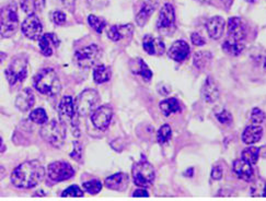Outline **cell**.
<instances>
[{
	"mask_svg": "<svg viewBox=\"0 0 266 201\" xmlns=\"http://www.w3.org/2000/svg\"><path fill=\"white\" fill-rule=\"evenodd\" d=\"M263 135V128L258 125L253 124L247 126L242 133V141L245 144H254L261 140Z\"/></svg>",
	"mask_w": 266,
	"mask_h": 201,
	"instance_id": "obj_23",
	"label": "cell"
},
{
	"mask_svg": "<svg viewBox=\"0 0 266 201\" xmlns=\"http://www.w3.org/2000/svg\"><path fill=\"white\" fill-rule=\"evenodd\" d=\"M132 179L139 187H149L155 180V168L149 162L143 160L136 163L131 169Z\"/></svg>",
	"mask_w": 266,
	"mask_h": 201,
	"instance_id": "obj_6",
	"label": "cell"
},
{
	"mask_svg": "<svg viewBox=\"0 0 266 201\" xmlns=\"http://www.w3.org/2000/svg\"><path fill=\"white\" fill-rule=\"evenodd\" d=\"M45 176V168L39 161H28L16 167L11 174V181L18 188H33Z\"/></svg>",
	"mask_w": 266,
	"mask_h": 201,
	"instance_id": "obj_1",
	"label": "cell"
},
{
	"mask_svg": "<svg viewBox=\"0 0 266 201\" xmlns=\"http://www.w3.org/2000/svg\"><path fill=\"white\" fill-rule=\"evenodd\" d=\"M159 4V0H145L141 10L138 11L136 16V23L139 27H144L147 23L151 15L154 14L157 9V6Z\"/></svg>",
	"mask_w": 266,
	"mask_h": 201,
	"instance_id": "obj_17",
	"label": "cell"
},
{
	"mask_svg": "<svg viewBox=\"0 0 266 201\" xmlns=\"http://www.w3.org/2000/svg\"><path fill=\"white\" fill-rule=\"evenodd\" d=\"M143 47L145 52L155 56H161L166 53V46L160 39H156L151 35H146L143 40Z\"/></svg>",
	"mask_w": 266,
	"mask_h": 201,
	"instance_id": "obj_15",
	"label": "cell"
},
{
	"mask_svg": "<svg viewBox=\"0 0 266 201\" xmlns=\"http://www.w3.org/2000/svg\"><path fill=\"white\" fill-rule=\"evenodd\" d=\"M30 119L35 124L44 125L47 121V114L43 108H36L30 114Z\"/></svg>",
	"mask_w": 266,
	"mask_h": 201,
	"instance_id": "obj_35",
	"label": "cell"
},
{
	"mask_svg": "<svg viewBox=\"0 0 266 201\" xmlns=\"http://www.w3.org/2000/svg\"><path fill=\"white\" fill-rule=\"evenodd\" d=\"M225 27H226V22L221 17L211 18V19L208 20L206 23L208 35L214 40H219L221 38L223 31H225Z\"/></svg>",
	"mask_w": 266,
	"mask_h": 201,
	"instance_id": "obj_20",
	"label": "cell"
},
{
	"mask_svg": "<svg viewBox=\"0 0 266 201\" xmlns=\"http://www.w3.org/2000/svg\"><path fill=\"white\" fill-rule=\"evenodd\" d=\"M62 197H83V191L79 186L72 185L62 192Z\"/></svg>",
	"mask_w": 266,
	"mask_h": 201,
	"instance_id": "obj_38",
	"label": "cell"
},
{
	"mask_svg": "<svg viewBox=\"0 0 266 201\" xmlns=\"http://www.w3.org/2000/svg\"><path fill=\"white\" fill-rule=\"evenodd\" d=\"M112 117H113L112 107L108 105H104L94 109L91 116V120L95 128H98L99 130H105L107 129V127L110 126Z\"/></svg>",
	"mask_w": 266,
	"mask_h": 201,
	"instance_id": "obj_12",
	"label": "cell"
},
{
	"mask_svg": "<svg viewBox=\"0 0 266 201\" xmlns=\"http://www.w3.org/2000/svg\"><path fill=\"white\" fill-rule=\"evenodd\" d=\"M159 107H160L161 112L163 115H165V116H170L171 114L178 113L181 111V106H180L179 101L177 99H173V97L160 102Z\"/></svg>",
	"mask_w": 266,
	"mask_h": 201,
	"instance_id": "obj_29",
	"label": "cell"
},
{
	"mask_svg": "<svg viewBox=\"0 0 266 201\" xmlns=\"http://www.w3.org/2000/svg\"><path fill=\"white\" fill-rule=\"evenodd\" d=\"M99 103L100 96L95 90H84L83 92L78 96V99L75 103L77 114L81 115V116H87V115L91 114L92 111H94Z\"/></svg>",
	"mask_w": 266,
	"mask_h": 201,
	"instance_id": "obj_7",
	"label": "cell"
},
{
	"mask_svg": "<svg viewBox=\"0 0 266 201\" xmlns=\"http://www.w3.org/2000/svg\"><path fill=\"white\" fill-rule=\"evenodd\" d=\"M157 29L161 34H170L175 29V12L171 4H166L160 10L157 20Z\"/></svg>",
	"mask_w": 266,
	"mask_h": 201,
	"instance_id": "obj_11",
	"label": "cell"
},
{
	"mask_svg": "<svg viewBox=\"0 0 266 201\" xmlns=\"http://www.w3.org/2000/svg\"><path fill=\"white\" fill-rule=\"evenodd\" d=\"M128 177L124 173H117L112 176H108L105 179V186L112 190H123L127 185Z\"/></svg>",
	"mask_w": 266,
	"mask_h": 201,
	"instance_id": "obj_26",
	"label": "cell"
},
{
	"mask_svg": "<svg viewBox=\"0 0 266 201\" xmlns=\"http://www.w3.org/2000/svg\"><path fill=\"white\" fill-rule=\"evenodd\" d=\"M191 40H192V43L196 46H202V45H205L206 44V41H205V39L203 38L202 35H199L198 33H193L191 35Z\"/></svg>",
	"mask_w": 266,
	"mask_h": 201,
	"instance_id": "obj_43",
	"label": "cell"
},
{
	"mask_svg": "<svg viewBox=\"0 0 266 201\" xmlns=\"http://www.w3.org/2000/svg\"><path fill=\"white\" fill-rule=\"evenodd\" d=\"M265 119H266V114L262 111V109H259L257 107L252 109L251 121L253 124L259 125V124H262L263 121H265Z\"/></svg>",
	"mask_w": 266,
	"mask_h": 201,
	"instance_id": "obj_37",
	"label": "cell"
},
{
	"mask_svg": "<svg viewBox=\"0 0 266 201\" xmlns=\"http://www.w3.org/2000/svg\"><path fill=\"white\" fill-rule=\"evenodd\" d=\"M18 27H19V17H18V6L11 3L0 8V34L4 38H11Z\"/></svg>",
	"mask_w": 266,
	"mask_h": 201,
	"instance_id": "obj_3",
	"label": "cell"
},
{
	"mask_svg": "<svg viewBox=\"0 0 266 201\" xmlns=\"http://www.w3.org/2000/svg\"><path fill=\"white\" fill-rule=\"evenodd\" d=\"M233 172L237 175V177L242 180L250 181L253 177V168H252V164L249 162H246L245 160L241 159L234 161L233 163Z\"/></svg>",
	"mask_w": 266,
	"mask_h": 201,
	"instance_id": "obj_21",
	"label": "cell"
},
{
	"mask_svg": "<svg viewBox=\"0 0 266 201\" xmlns=\"http://www.w3.org/2000/svg\"><path fill=\"white\" fill-rule=\"evenodd\" d=\"M216 117L219 123L223 125H230L232 123V115L227 109H221V111L216 113Z\"/></svg>",
	"mask_w": 266,
	"mask_h": 201,
	"instance_id": "obj_39",
	"label": "cell"
},
{
	"mask_svg": "<svg viewBox=\"0 0 266 201\" xmlns=\"http://www.w3.org/2000/svg\"><path fill=\"white\" fill-rule=\"evenodd\" d=\"M211 58H213V54L209 52H198L195 54L194 56V66L197 69L203 70L208 67V65L211 62Z\"/></svg>",
	"mask_w": 266,
	"mask_h": 201,
	"instance_id": "obj_31",
	"label": "cell"
},
{
	"mask_svg": "<svg viewBox=\"0 0 266 201\" xmlns=\"http://www.w3.org/2000/svg\"><path fill=\"white\" fill-rule=\"evenodd\" d=\"M211 178H213L214 180H219L221 179L222 175H223V169H222V166L221 165H215L213 167V169H211Z\"/></svg>",
	"mask_w": 266,
	"mask_h": 201,
	"instance_id": "obj_42",
	"label": "cell"
},
{
	"mask_svg": "<svg viewBox=\"0 0 266 201\" xmlns=\"http://www.w3.org/2000/svg\"><path fill=\"white\" fill-rule=\"evenodd\" d=\"M134 197H149V192L146 189H137L132 193Z\"/></svg>",
	"mask_w": 266,
	"mask_h": 201,
	"instance_id": "obj_44",
	"label": "cell"
},
{
	"mask_svg": "<svg viewBox=\"0 0 266 201\" xmlns=\"http://www.w3.org/2000/svg\"><path fill=\"white\" fill-rule=\"evenodd\" d=\"M130 69L135 75L141 76L145 81H150L153 79V71L149 69V67L143 59L137 58L131 60Z\"/></svg>",
	"mask_w": 266,
	"mask_h": 201,
	"instance_id": "obj_25",
	"label": "cell"
},
{
	"mask_svg": "<svg viewBox=\"0 0 266 201\" xmlns=\"http://www.w3.org/2000/svg\"><path fill=\"white\" fill-rule=\"evenodd\" d=\"M74 151L70 153V156L72 159L75 160H80L81 159V155H82V147H81V143L75 141L74 142Z\"/></svg>",
	"mask_w": 266,
	"mask_h": 201,
	"instance_id": "obj_41",
	"label": "cell"
},
{
	"mask_svg": "<svg viewBox=\"0 0 266 201\" xmlns=\"http://www.w3.org/2000/svg\"><path fill=\"white\" fill-rule=\"evenodd\" d=\"M189 55H190V46L183 40H179L177 42H174L168 51V56L178 63L184 62V60L189 57Z\"/></svg>",
	"mask_w": 266,
	"mask_h": 201,
	"instance_id": "obj_14",
	"label": "cell"
},
{
	"mask_svg": "<svg viewBox=\"0 0 266 201\" xmlns=\"http://www.w3.org/2000/svg\"><path fill=\"white\" fill-rule=\"evenodd\" d=\"M41 136L53 147H62L66 139V128L64 123L57 120L46 121L41 128Z\"/></svg>",
	"mask_w": 266,
	"mask_h": 201,
	"instance_id": "obj_4",
	"label": "cell"
},
{
	"mask_svg": "<svg viewBox=\"0 0 266 201\" xmlns=\"http://www.w3.org/2000/svg\"><path fill=\"white\" fill-rule=\"evenodd\" d=\"M172 136V130H171V127L169 125H162L160 127V129L158 130V135H157V140H158V142L161 144H165L167 143L169 140L171 139Z\"/></svg>",
	"mask_w": 266,
	"mask_h": 201,
	"instance_id": "obj_34",
	"label": "cell"
},
{
	"mask_svg": "<svg viewBox=\"0 0 266 201\" xmlns=\"http://www.w3.org/2000/svg\"><path fill=\"white\" fill-rule=\"evenodd\" d=\"M244 48V44L242 41H233V40H227L222 44V50L226 54L231 55V56H238L242 53Z\"/></svg>",
	"mask_w": 266,
	"mask_h": 201,
	"instance_id": "obj_30",
	"label": "cell"
},
{
	"mask_svg": "<svg viewBox=\"0 0 266 201\" xmlns=\"http://www.w3.org/2000/svg\"><path fill=\"white\" fill-rule=\"evenodd\" d=\"M111 76H112L111 68L104 65L96 66L93 70V80L99 84L107 82L111 79Z\"/></svg>",
	"mask_w": 266,
	"mask_h": 201,
	"instance_id": "obj_28",
	"label": "cell"
},
{
	"mask_svg": "<svg viewBox=\"0 0 266 201\" xmlns=\"http://www.w3.org/2000/svg\"><path fill=\"white\" fill-rule=\"evenodd\" d=\"M6 58V54H4V53H2V52H0V64H2L3 62H4V59Z\"/></svg>",
	"mask_w": 266,
	"mask_h": 201,
	"instance_id": "obj_48",
	"label": "cell"
},
{
	"mask_svg": "<svg viewBox=\"0 0 266 201\" xmlns=\"http://www.w3.org/2000/svg\"><path fill=\"white\" fill-rule=\"evenodd\" d=\"M58 114L60 121L64 124L70 125L76 135H79V128H78V120H77V111L72 97L70 96L63 97L58 105Z\"/></svg>",
	"mask_w": 266,
	"mask_h": 201,
	"instance_id": "obj_5",
	"label": "cell"
},
{
	"mask_svg": "<svg viewBox=\"0 0 266 201\" xmlns=\"http://www.w3.org/2000/svg\"><path fill=\"white\" fill-rule=\"evenodd\" d=\"M228 36L233 41H243L245 38V27L240 18H231L228 21Z\"/></svg>",
	"mask_w": 266,
	"mask_h": 201,
	"instance_id": "obj_16",
	"label": "cell"
},
{
	"mask_svg": "<svg viewBox=\"0 0 266 201\" xmlns=\"http://www.w3.org/2000/svg\"><path fill=\"white\" fill-rule=\"evenodd\" d=\"M262 196H263V197H266V185H265L264 189H263V191H262Z\"/></svg>",
	"mask_w": 266,
	"mask_h": 201,
	"instance_id": "obj_51",
	"label": "cell"
},
{
	"mask_svg": "<svg viewBox=\"0 0 266 201\" xmlns=\"http://www.w3.org/2000/svg\"><path fill=\"white\" fill-rule=\"evenodd\" d=\"M259 157V148L250 147L242 151V159L250 164H256Z\"/></svg>",
	"mask_w": 266,
	"mask_h": 201,
	"instance_id": "obj_32",
	"label": "cell"
},
{
	"mask_svg": "<svg viewBox=\"0 0 266 201\" xmlns=\"http://www.w3.org/2000/svg\"><path fill=\"white\" fill-rule=\"evenodd\" d=\"M202 94L205 102L207 103H215L219 99V89L216 81L214 80V78L208 77L206 80H205L202 88Z\"/></svg>",
	"mask_w": 266,
	"mask_h": 201,
	"instance_id": "obj_19",
	"label": "cell"
},
{
	"mask_svg": "<svg viewBox=\"0 0 266 201\" xmlns=\"http://www.w3.org/2000/svg\"><path fill=\"white\" fill-rule=\"evenodd\" d=\"M52 19L53 22L57 24V26H63L66 22V15L63 14L62 11H55L54 14H52Z\"/></svg>",
	"mask_w": 266,
	"mask_h": 201,
	"instance_id": "obj_40",
	"label": "cell"
},
{
	"mask_svg": "<svg viewBox=\"0 0 266 201\" xmlns=\"http://www.w3.org/2000/svg\"><path fill=\"white\" fill-rule=\"evenodd\" d=\"M75 174V170L72 168L69 163L67 162H62V161H57L51 163L48 165L47 168V175L48 178H50L52 181L59 182V181H64L71 178L72 176Z\"/></svg>",
	"mask_w": 266,
	"mask_h": 201,
	"instance_id": "obj_10",
	"label": "cell"
},
{
	"mask_svg": "<svg viewBox=\"0 0 266 201\" xmlns=\"http://www.w3.org/2000/svg\"><path fill=\"white\" fill-rule=\"evenodd\" d=\"M20 6L27 15H35L44 8L45 0H20Z\"/></svg>",
	"mask_w": 266,
	"mask_h": 201,
	"instance_id": "obj_27",
	"label": "cell"
},
{
	"mask_svg": "<svg viewBox=\"0 0 266 201\" xmlns=\"http://www.w3.org/2000/svg\"><path fill=\"white\" fill-rule=\"evenodd\" d=\"M198 3H202V4H209L211 0H197Z\"/></svg>",
	"mask_w": 266,
	"mask_h": 201,
	"instance_id": "obj_50",
	"label": "cell"
},
{
	"mask_svg": "<svg viewBox=\"0 0 266 201\" xmlns=\"http://www.w3.org/2000/svg\"><path fill=\"white\" fill-rule=\"evenodd\" d=\"M62 3L65 5L66 8L70 9V7H72V6H74L75 0H62Z\"/></svg>",
	"mask_w": 266,
	"mask_h": 201,
	"instance_id": "obj_45",
	"label": "cell"
},
{
	"mask_svg": "<svg viewBox=\"0 0 266 201\" xmlns=\"http://www.w3.org/2000/svg\"><path fill=\"white\" fill-rule=\"evenodd\" d=\"M259 150H261V151H263V156L264 157H266V145H265V147L264 148H259Z\"/></svg>",
	"mask_w": 266,
	"mask_h": 201,
	"instance_id": "obj_49",
	"label": "cell"
},
{
	"mask_svg": "<svg viewBox=\"0 0 266 201\" xmlns=\"http://www.w3.org/2000/svg\"><path fill=\"white\" fill-rule=\"evenodd\" d=\"M34 102L35 97L32 91L30 89H24L17 96L16 106L19 108L21 112H27L34 105Z\"/></svg>",
	"mask_w": 266,
	"mask_h": 201,
	"instance_id": "obj_22",
	"label": "cell"
},
{
	"mask_svg": "<svg viewBox=\"0 0 266 201\" xmlns=\"http://www.w3.org/2000/svg\"><path fill=\"white\" fill-rule=\"evenodd\" d=\"M132 28L131 24H125V26H113L107 32L108 39L114 41V42H118L124 38H127V36L132 35Z\"/></svg>",
	"mask_w": 266,
	"mask_h": 201,
	"instance_id": "obj_24",
	"label": "cell"
},
{
	"mask_svg": "<svg viewBox=\"0 0 266 201\" xmlns=\"http://www.w3.org/2000/svg\"><path fill=\"white\" fill-rule=\"evenodd\" d=\"M2 144H3V140H2V138H0V147H2Z\"/></svg>",
	"mask_w": 266,
	"mask_h": 201,
	"instance_id": "obj_52",
	"label": "cell"
},
{
	"mask_svg": "<svg viewBox=\"0 0 266 201\" xmlns=\"http://www.w3.org/2000/svg\"><path fill=\"white\" fill-rule=\"evenodd\" d=\"M22 32L30 40H39L43 33V27L39 18L35 15H30L22 23Z\"/></svg>",
	"mask_w": 266,
	"mask_h": 201,
	"instance_id": "obj_13",
	"label": "cell"
},
{
	"mask_svg": "<svg viewBox=\"0 0 266 201\" xmlns=\"http://www.w3.org/2000/svg\"><path fill=\"white\" fill-rule=\"evenodd\" d=\"M83 188L86 189L87 192L91 193V194H96L101 191L102 184H101L100 180L93 179V180H89V181L83 182Z\"/></svg>",
	"mask_w": 266,
	"mask_h": 201,
	"instance_id": "obj_36",
	"label": "cell"
},
{
	"mask_svg": "<svg viewBox=\"0 0 266 201\" xmlns=\"http://www.w3.org/2000/svg\"><path fill=\"white\" fill-rule=\"evenodd\" d=\"M40 50L44 56H52L56 48L59 46V40L55 34L47 33L40 38Z\"/></svg>",
	"mask_w": 266,
	"mask_h": 201,
	"instance_id": "obj_18",
	"label": "cell"
},
{
	"mask_svg": "<svg viewBox=\"0 0 266 201\" xmlns=\"http://www.w3.org/2000/svg\"><path fill=\"white\" fill-rule=\"evenodd\" d=\"M34 87L40 93L48 96H55L62 91V83L57 74L50 68L42 70L36 75Z\"/></svg>",
	"mask_w": 266,
	"mask_h": 201,
	"instance_id": "obj_2",
	"label": "cell"
},
{
	"mask_svg": "<svg viewBox=\"0 0 266 201\" xmlns=\"http://www.w3.org/2000/svg\"><path fill=\"white\" fill-rule=\"evenodd\" d=\"M101 55V48L98 45L92 44L77 51L75 54V60L77 65L81 67V68H90V67L96 64V62L100 59Z\"/></svg>",
	"mask_w": 266,
	"mask_h": 201,
	"instance_id": "obj_9",
	"label": "cell"
},
{
	"mask_svg": "<svg viewBox=\"0 0 266 201\" xmlns=\"http://www.w3.org/2000/svg\"><path fill=\"white\" fill-rule=\"evenodd\" d=\"M220 2H221L223 5H225V7H226L227 9H229V8L231 7V5H232V3H233V0H220Z\"/></svg>",
	"mask_w": 266,
	"mask_h": 201,
	"instance_id": "obj_46",
	"label": "cell"
},
{
	"mask_svg": "<svg viewBox=\"0 0 266 201\" xmlns=\"http://www.w3.org/2000/svg\"><path fill=\"white\" fill-rule=\"evenodd\" d=\"M28 76V59L26 57H16L6 69V77L11 85L23 81Z\"/></svg>",
	"mask_w": 266,
	"mask_h": 201,
	"instance_id": "obj_8",
	"label": "cell"
},
{
	"mask_svg": "<svg viewBox=\"0 0 266 201\" xmlns=\"http://www.w3.org/2000/svg\"><path fill=\"white\" fill-rule=\"evenodd\" d=\"M6 176V169L4 166L0 165V180H2Z\"/></svg>",
	"mask_w": 266,
	"mask_h": 201,
	"instance_id": "obj_47",
	"label": "cell"
},
{
	"mask_svg": "<svg viewBox=\"0 0 266 201\" xmlns=\"http://www.w3.org/2000/svg\"><path fill=\"white\" fill-rule=\"evenodd\" d=\"M88 22L90 24V27L100 34L103 32L104 28L106 27V21L104 19H102V18H99V17H95L93 15H90L88 17Z\"/></svg>",
	"mask_w": 266,
	"mask_h": 201,
	"instance_id": "obj_33",
	"label": "cell"
}]
</instances>
